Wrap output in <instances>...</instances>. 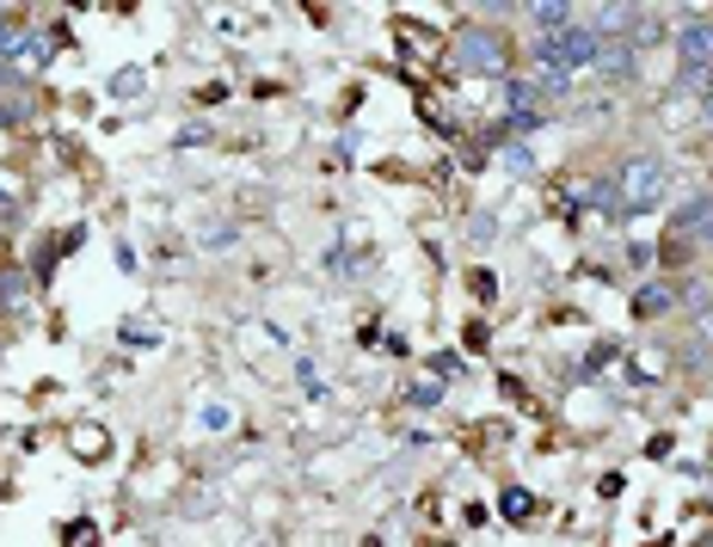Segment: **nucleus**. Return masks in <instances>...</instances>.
Returning a JSON list of instances; mask_svg holds the SVG:
<instances>
[{"label":"nucleus","instance_id":"obj_1","mask_svg":"<svg viewBox=\"0 0 713 547\" xmlns=\"http://www.w3.org/2000/svg\"><path fill=\"white\" fill-rule=\"evenodd\" d=\"M455 68H468V74H499L504 81V68H511V38L492 31V26L455 31Z\"/></svg>","mask_w":713,"mask_h":547},{"label":"nucleus","instance_id":"obj_2","mask_svg":"<svg viewBox=\"0 0 713 547\" xmlns=\"http://www.w3.org/2000/svg\"><path fill=\"white\" fill-rule=\"evenodd\" d=\"M615 191H621V210H652V203H664V191H671V173H664L659 154H634V161L621 166Z\"/></svg>","mask_w":713,"mask_h":547},{"label":"nucleus","instance_id":"obj_3","mask_svg":"<svg viewBox=\"0 0 713 547\" xmlns=\"http://www.w3.org/2000/svg\"><path fill=\"white\" fill-rule=\"evenodd\" d=\"M671 50H676V62H683V68H713V19L707 13H689L683 26H676Z\"/></svg>","mask_w":713,"mask_h":547},{"label":"nucleus","instance_id":"obj_4","mask_svg":"<svg viewBox=\"0 0 713 547\" xmlns=\"http://www.w3.org/2000/svg\"><path fill=\"white\" fill-rule=\"evenodd\" d=\"M523 19L542 31V38H560L566 26H579V13H572L566 0H535V7H523Z\"/></svg>","mask_w":713,"mask_h":547},{"label":"nucleus","instance_id":"obj_5","mask_svg":"<svg viewBox=\"0 0 713 547\" xmlns=\"http://www.w3.org/2000/svg\"><path fill=\"white\" fill-rule=\"evenodd\" d=\"M596 74H603L609 87H627L640 74V62H634V50L627 43H603V55H596Z\"/></svg>","mask_w":713,"mask_h":547},{"label":"nucleus","instance_id":"obj_6","mask_svg":"<svg viewBox=\"0 0 713 547\" xmlns=\"http://www.w3.org/2000/svg\"><path fill=\"white\" fill-rule=\"evenodd\" d=\"M707 234L713 227V197H695V203H683V210H676V234Z\"/></svg>","mask_w":713,"mask_h":547},{"label":"nucleus","instance_id":"obj_7","mask_svg":"<svg viewBox=\"0 0 713 547\" xmlns=\"http://www.w3.org/2000/svg\"><path fill=\"white\" fill-rule=\"evenodd\" d=\"M676 93L707 99V93H713V68H683V74H676Z\"/></svg>","mask_w":713,"mask_h":547},{"label":"nucleus","instance_id":"obj_8","mask_svg":"<svg viewBox=\"0 0 713 547\" xmlns=\"http://www.w3.org/2000/svg\"><path fill=\"white\" fill-rule=\"evenodd\" d=\"M584 197L596 203V210H609V215H621V191H615V179H591V191Z\"/></svg>","mask_w":713,"mask_h":547},{"label":"nucleus","instance_id":"obj_9","mask_svg":"<svg viewBox=\"0 0 713 547\" xmlns=\"http://www.w3.org/2000/svg\"><path fill=\"white\" fill-rule=\"evenodd\" d=\"M19 38H26V31H19V19L7 13V7H0V55H13V50H19Z\"/></svg>","mask_w":713,"mask_h":547},{"label":"nucleus","instance_id":"obj_10","mask_svg":"<svg viewBox=\"0 0 713 547\" xmlns=\"http://www.w3.org/2000/svg\"><path fill=\"white\" fill-rule=\"evenodd\" d=\"M671 302H676L671 290H640V295H634V307H640V314H664Z\"/></svg>","mask_w":713,"mask_h":547},{"label":"nucleus","instance_id":"obj_11","mask_svg":"<svg viewBox=\"0 0 713 547\" xmlns=\"http://www.w3.org/2000/svg\"><path fill=\"white\" fill-rule=\"evenodd\" d=\"M529 510H535V498H529V493H516V486H511V493H504V517H511V523H523Z\"/></svg>","mask_w":713,"mask_h":547},{"label":"nucleus","instance_id":"obj_12","mask_svg":"<svg viewBox=\"0 0 713 547\" xmlns=\"http://www.w3.org/2000/svg\"><path fill=\"white\" fill-rule=\"evenodd\" d=\"M0 295H7V302H19V295H26V277H19V271H0Z\"/></svg>","mask_w":713,"mask_h":547},{"label":"nucleus","instance_id":"obj_13","mask_svg":"<svg viewBox=\"0 0 713 547\" xmlns=\"http://www.w3.org/2000/svg\"><path fill=\"white\" fill-rule=\"evenodd\" d=\"M412 401H419V406H436V401H443V387L424 382V387H412Z\"/></svg>","mask_w":713,"mask_h":547},{"label":"nucleus","instance_id":"obj_14","mask_svg":"<svg viewBox=\"0 0 713 547\" xmlns=\"http://www.w3.org/2000/svg\"><path fill=\"white\" fill-rule=\"evenodd\" d=\"M701 118H713V93H707V99H701Z\"/></svg>","mask_w":713,"mask_h":547}]
</instances>
